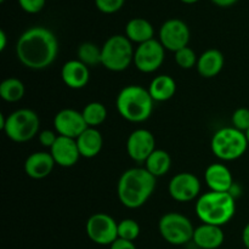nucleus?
I'll list each match as a JSON object with an SVG mask.
<instances>
[{
  "instance_id": "obj_21",
  "label": "nucleus",
  "mask_w": 249,
  "mask_h": 249,
  "mask_svg": "<svg viewBox=\"0 0 249 249\" xmlns=\"http://www.w3.org/2000/svg\"><path fill=\"white\" fill-rule=\"evenodd\" d=\"M79 153L84 158H94L101 152L104 138L97 128H87L77 139Z\"/></svg>"
},
{
  "instance_id": "obj_7",
  "label": "nucleus",
  "mask_w": 249,
  "mask_h": 249,
  "mask_svg": "<svg viewBox=\"0 0 249 249\" xmlns=\"http://www.w3.org/2000/svg\"><path fill=\"white\" fill-rule=\"evenodd\" d=\"M40 119L39 116L29 108H19L11 112L6 117L2 131L14 142L23 143L39 135Z\"/></svg>"
},
{
  "instance_id": "obj_40",
  "label": "nucleus",
  "mask_w": 249,
  "mask_h": 249,
  "mask_svg": "<svg viewBox=\"0 0 249 249\" xmlns=\"http://www.w3.org/2000/svg\"><path fill=\"white\" fill-rule=\"evenodd\" d=\"M0 1H1V2H4V1H5V0H0Z\"/></svg>"
},
{
  "instance_id": "obj_14",
  "label": "nucleus",
  "mask_w": 249,
  "mask_h": 249,
  "mask_svg": "<svg viewBox=\"0 0 249 249\" xmlns=\"http://www.w3.org/2000/svg\"><path fill=\"white\" fill-rule=\"evenodd\" d=\"M53 128L60 136L77 139L89 126L85 123L82 112L73 108H63L53 117Z\"/></svg>"
},
{
  "instance_id": "obj_23",
  "label": "nucleus",
  "mask_w": 249,
  "mask_h": 249,
  "mask_svg": "<svg viewBox=\"0 0 249 249\" xmlns=\"http://www.w3.org/2000/svg\"><path fill=\"white\" fill-rule=\"evenodd\" d=\"M155 36V28L150 21L141 17L131 18L125 26V36L131 41L136 43L138 45L152 40Z\"/></svg>"
},
{
  "instance_id": "obj_18",
  "label": "nucleus",
  "mask_w": 249,
  "mask_h": 249,
  "mask_svg": "<svg viewBox=\"0 0 249 249\" xmlns=\"http://www.w3.org/2000/svg\"><path fill=\"white\" fill-rule=\"evenodd\" d=\"M55 164L56 163L50 152L38 151L27 157L24 162V173L31 179H45L51 174Z\"/></svg>"
},
{
  "instance_id": "obj_28",
  "label": "nucleus",
  "mask_w": 249,
  "mask_h": 249,
  "mask_svg": "<svg viewBox=\"0 0 249 249\" xmlns=\"http://www.w3.org/2000/svg\"><path fill=\"white\" fill-rule=\"evenodd\" d=\"M139 235H140V225L134 219H123L118 223V238L134 242Z\"/></svg>"
},
{
  "instance_id": "obj_33",
  "label": "nucleus",
  "mask_w": 249,
  "mask_h": 249,
  "mask_svg": "<svg viewBox=\"0 0 249 249\" xmlns=\"http://www.w3.org/2000/svg\"><path fill=\"white\" fill-rule=\"evenodd\" d=\"M57 138H58V134L53 130H41L38 135L40 145L43 146V147L49 148V150L53 147V143H55L56 140H57Z\"/></svg>"
},
{
  "instance_id": "obj_27",
  "label": "nucleus",
  "mask_w": 249,
  "mask_h": 249,
  "mask_svg": "<svg viewBox=\"0 0 249 249\" xmlns=\"http://www.w3.org/2000/svg\"><path fill=\"white\" fill-rule=\"evenodd\" d=\"M78 60L87 65L88 67L101 65V48L91 41H85L80 44L77 50Z\"/></svg>"
},
{
  "instance_id": "obj_30",
  "label": "nucleus",
  "mask_w": 249,
  "mask_h": 249,
  "mask_svg": "<svg viewBox=\"0 0 249 249\" xmlns=\"http://www.w3.org/2000/svg\"><path fill=\"white\" fill-rule=\"evenodd\" d=\"M231 122H232L233 128L246 133L249 129V108L240 107L236 109L231 117Z\"/></svg>"
},
{
  "instance_id": "obj_25",
  "label": "nucleus",
  "mask_w": 249,
  "mask_h": 249,
  "mask_svg": "<svg viewBox=\"0 0 249 249\" xmlns=\"http://www.w3.org/2000/svg\"><path fill=\"white\" fill-rule=\"evenodd\" d=\"M24 94H26L24 84L17 78H6L0 84V97L9 104L21 101Z\"/></svg>"
},
{
  "instance_id": "obj_20",
  "label": "nucleus",
  "mask_w": 249,
  "mask_h": 249,
  "mask_svg": "<svg viewBox=\"0 0 249 249\" xmlns=\"http://www.w3.org/2000/svg\"><path fill=\"white\" fill-rule=\"evenodd\" d=\"M225 57L218 49H208L204 51L197 61V72L201 77L214 78L223 71Z\"/></svg>"
},
{
  "instance_id": "obj_32",
  "label": "nucleus",
  "mask_w": 249,
  "mask_h": 249,
  "mask_svg": "<svg viewBox=\"0 0 249 249\" xmlns=\"http://www.w3.org/2000/svg\"><path fill=\"white\" fill-rule=\"evenodd\" d=\"M46 0H18L22 10L28 14H38L45 6Z\"/></svg>"
},
{
  "instance_id": "obj_10",
  "label": "nucleus",
  "mask_w": 249,
  "mask_h": 249,
  "mask_svg": "<svg viewBox=\"0 0 249 249\" xmlns=\"http://www.w3.org/2000/svg\"><path fill=\"white\" fill-rule=\"evenodd\" d=\"M165 58V49L160 40H148L135 49L134 65L140 72L153 73L160 70Z\"/></svg>"
},
{
  "instance_id": "obj_5",
  "label": "nucleus",
  "mask_w": 249,
  "mask_h": 249,
  "mask_svg": "<svg viewBox=\"0 0 249 249\" xmlns=\"http://www.w3.org/2000/svg\"><path fill=\"white\" fill-rule=\"evenodd\" d=\"M248 146L246 133L233 126L219 129L214 133L211 141L212 152L224 162H231L241 158L246 153Z\"/></svg>"
},
{
  "instance_id": "obj_39",
  "label": "nucleus",
  "mask_w": 249,
  "mask_h": 249,
  "mask_svg": "<svg viewBox=\"0 0 249 249\" xmlns=\"http://www.w3.org/2000/svg\"><path fill=\"white\" fill-rule=\"evenodd\" d=\"M246 136H247V140H248V143H249V129L247 131H246Z\"/></svg>"
},
{
  "instance_id": "obj_24",
  "label": "nucleus",
  "mask_w": 249,
  "mask_h": 249,
  "mask_svg": "<svg viewBox=\"0 0 249 249\" xmlns=\"http://www.w3.org/2000/svg\"><path fill=\"white\" fill-rule=\"evenodd\" d=\"M170 167H172L170 155L167 151L160 150V148H156L145 162V168L147 172L152 174L156 179L164 177L170 170Z\"/></svg>"
},
{
  "instance_id": "obj_12",
  "label": "nucleus",
  "mask_w": 249,
  "mask_h": 249,
  "mask_svg": "<svg viewBox=\"0 0 249 249\" xmlns=\"http://www.w3.org/2000/svg\"><path fill=\"white\" fill-rule=\"evenodd\" d=\"M168 191L174 201L191 202L199 196L201 192V181L192 173H179L174 175L168 185Z\"/></svg>"
},
{
  "instance_id": "obj_1",
  "label": "nucleus",
  "mask_w": 249,
  "mask_h": 249,
  "mask_svg": "<svg viewBox=\"0 0 249 249\" xmlns=\"http://www.w3.org/2000/svg\"><path fill=\"white\" fill-rule=\"evenodd\" d=\"M57 53V38L46 27H31L21 34L16 43L17 60L29 70L41 71L50 67Z\"/></svg>"
},
{
  "instance_id": "obj_3",
  "label": "nucleus",
  "mask_w": 249,
  "mask_h": 249,
  "mask_svg": "<svg viewBox=\"0 0 249 249\" xmlns=\"http://www.w3.org/2000/svg\"><path fill=\"white\" fill-rule=\"evenodd\" d=\"M236 199L231 192L209 191L198 197L196 214L203 224L224 226L235 216Z\"/></svg>"
},
{
  "instance_id": "obj_8",
  "label": "nucleus",
  "mask_w": 249,
  "mask_h": 249,
  "mask_svg": "<svg viewBox=\"0 0 249 249\" xmlns=\"http://www.w3.org/2000/svg\"><path fill=\"white\" fill-rule=\"evenodd\" d=\"M158 230L165 242L173 246H182L194 240L195 228L184 214L170 212L160 219Z\"/></svg>"
},
{
  "instance_id": "obj_15",
  "label": "nucleus",
  "mask_w": 249,
  "mask_h": 249,
  "mask_svg": "<svg viewBox=\"0 0 249 249\" xmlns=\"http://www.w3.org/2000/svg\"><path fill=\"white\" fill-rule=\"evenodd\" d=\"M50 153L56 164L63 168L73 167L82 157L75 139L65 138V136L60 135L53 147L50 148Z\"/></svg>"
},
{
  "instance_id": "obj_26",
  "label": "nucleus",
  "mask_w": 249,
  "mask_h": 249,
  "mask_svg": "<svg viewBox=\"0 0 249 249\" xmlns=\"http://www.w3.org/2000/svg\"><path fill=\"white\" fill-rule=\"evenodd\" d=\"M84 121L89 128H97L107 118V108L104 104L97 101L89 102L85 105L82 111Z\"/></svg>"
},
{
  "instance_id": "obj_31",
  "label": "nucleus",
  "mask_w": 249,
  "mask_h": 249,
  "mask_svg": "<svg viewBox=\"0 0 249 249\" xmlns=\"http://www.w3.org/2000/svg\"><path fill=\"white\" fill-rule=\"evenodd\" d=\"M125 0H95L97 9L104 14H114L119 11Z\"/></svg>"
},
{
  "instance_id": "obj_35",
  "label": "nucleus",
  "mask_w": 249,
  "mask_h": 249,
  "mask_svg": "<svg viewBox=\"0 0 249 249\" xmlns=\"http://www.w3.org/2000/svg\"><path fill=\"white\" fill-rule=\"evenodd\" d=\"M242 242L245 245V247L249 249V223L245 226L242 231Z\"/></svg>"
},
{
  "instance_id": "obj_19",
  "label": "nucleus",
  "mask_w": 249,
  "mask_h": 249,
  "mask_svg": "<svg viewBox=\"0 0 249 249\" xmlns=\"http://www.w3.org/2000/svg\"><path fill=\"white\" fill-rule=\"evenodd\" d=\"M225 235L220 226L202 224L195 229L194 242L201 249H218L224 243Z\"/></svg>"
},
{
  "instance_id": "obj_22",
  "label": "nucleus",
  "mask_w": 249,
  "mask_h": 249,
  "mask_svg": "<svg viewBox=\"0 0 249 249\" xmlns=\"http://www.w3.org/2000/svg\"><path fill=\"white\" fill-rule=\"evenodd\" d=\"M147 90L153 101L165 102L172 99L177 92V83L170 75L160 74L151 80Z\"/></svg>"
},
{
  "instance_id": "obj_36",
  "label": "nucleus",
  "mask_w": 249,
  "mask_h": 249,
  "mask_svg": "<svg viewBox=\"0 0 249 249\" xmlns=\"http://www.w3.org/2000/svg\"><path fill=\"white\" fill-rule=\"evenodd\" d=\"M212 1H213L215 5H218V6L228 7V6H231V5L236 4L238 0H212Z\"/></svg>"
},
{
  "instance_id": "obj_16",
  "label": "nucleus",
  "mask_w": 249,
  "mask_h": 249,
  "mask_svg": "<svg viewBox=\"0 0 249 249\" xmlns=\"http://www.w3.org/2000/svg\"><path fill=\"white\" fill-rule=\"evenodd\" d=\"M61 78L70 89H83L90 80V71L87 65L79 60H70L61 68Z\"/></svg>"
},
{
  "instance_id": "obj_13",
  "label": "nucleus",
  "mask_w": 249,
  "mask_h": 249,
  "mask_svg": "<svg viewBox=\"0 0 249 249\" xmlns=\"http://www.w3.org/2000/svg\"><path fill=\"white\" fill-rule=\"evenodd\" d=\"M156 150L155 135L147 129H136L126 140V152L136 163H145Z\"/></svg>"
},
{
  "instance_id": "obj_34",
  "label": "nucleus",
  "mask_w": 249,
  "mask_h": 249,
  "mask_svg": "<svg viewBox=\"0 0 249 249\" xmlns=\"http://www.w3.org/2000/svg\"><path fill=\"white\" fill-rule=\"evenodd\" d=\"M109 249H136V246L134 245V242H131V241L117 238V240L112 243Z\"/></svg>"
},
{
  "instance_id": "obj_6",
  "label": "nucleus",
  "mask_w": 249,
  "mask_h": 249,
  "mask_svg": "<svg viewBox=\"0 0 249 249\" xmlns=\"http://www.w3.org/2000/svg\"><path fill=\"white\" fill-rule=\"evenodd\" d=\"M133 43L122 34L107 39L101 46V65L111 72H123L134 63Z\"/></svg>"
},
{
  "instance_id": "obj_38",
  "label": "nucleus",
  "mask_w": 249,
  "mask_h": 249,
  "mask_svg": "<svg viewBox=\"0 0 249 249\" xmlns=\"http://www.w3.org/2000/svg\"><path fill=\"white\" fill-rule=\"evenodd\" d=\"M182 2H185V4H195V2L199 1V0H181Z\"/></svg>"
},
{
  "instance_id": "obj_37",
  "label": "nucleus",
  "mask_w": 249,
  "mask_h": 249,
  "mask_svg": "<svg viewBox=\"0 0 249 249\" xmlns=\"http://www.w3.org/2000/svg\"><path fill=\"white\" fill-rule=\"evenodd\" d=\"M6 43H7V36L6 33L4 31H0V50L4 51L5 48H6Z\"/></svg>"
},
{
  "instance_id": "obj_9",
  "label": "nucleus",
  "mask_w": 249,
  "mask_h": 249,
  "mask_svg": "<svg viewBox=\"0 0 249 249\" xmlns=\"http://www.w3.org/2000/svg\"><path fill=\"white\" fill-rule=\"evenodd\" d=\"M85 231L96 245L111 246L118 238V223L108 214L95 213L88 219Z\"/></svg>"
},
{
  "instance_id": "obj_29",
  "label": "nucleus",
  "mask_w": 249,
  "mask_h": 249,
  "mask_svg": "<svg viewBox=\"0 0 249 249\" xmlns=\"http://www.w3.org/2000/svg\"><path fill=\"white\" fill-rule=\"evenodd\" d=\"M175 53V62L182 70H191V68L196 67L197 61H198V56L195 53L194 49L189 48H182Z\"/></svg>"
},
{
  "instance_id": "obj_11",
  "label": "nucleus",
  "mask_w": 249,
  "mask_h": 249,
  "mask_svg": "<svg viewBox=\"0 0 249 249\" xmlns=\"http://www.w3.org/2000/svg\"><path fill=\"white\" fill-rule=\"evenodd\" d=\"M190 28L182 19L170 18L162 24L160 29V41L165 50L177 53L180 49L189 46Z\"/></svg>"
},
{
  "instance_id": "obj_17",
  "label": "nucleus",
  "mask_w": 249,
  "mask_h": 249,
  "mask_svg": "<svg viewBox=\"0 0 249 249\" xmlns=\"http://www.w3.org/2000/svg\"><path fill=\"white\" fill-rule=\"evenodd\" d=\"M204 180L211 191L231 192L233 178L231 170L223 163H213L204 172Z\"/></svg>"
},
{
  "instance_id": "obj_2",
  "label": "nucleus",
  "mask_w": 249,
  "mask_h": 249,
  "mask_svg": "<svg viewBox=\"0 0 249 249\" xmlns=\"http://www.w3.org/2000/svg\"><path fill=\"white\" fill-rule=\"evenodd\" d=\"M156 179L143 168H130L121 175L117 184L119 202L125 208L138 209L150 199L156 189Z\"/></svg>"
},
{
  "instance_id": "obj_4",
  "label": "nucleus",
  "mask_w": 249,
  "mask_h": 249,
  "mask_svg": "<svg viewBox=\"0 0 249 249\" xmlns=\"http://www.w3.org/2000/svg\"><path fill=\"white\" fill-rule=\"evenodd\" d=\"M153 99L146 88L126 85L117 95L116 107L121 117L130 123H142L153 112Z\"/></svg>"
}]
</instances>
